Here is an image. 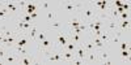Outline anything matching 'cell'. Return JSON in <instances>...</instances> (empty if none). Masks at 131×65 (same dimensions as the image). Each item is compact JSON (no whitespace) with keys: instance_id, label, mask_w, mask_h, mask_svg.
I'll use <instances>...</instances> for the list:
<instances>
[{"instance_id":"cell-4","label":"cell","mask_w":131,"mask_h":65,"mask_svg":"<svg viewBox=\"0 0 131 65\" xmlns=\"http://www.w3.org/2000/svg\"><path fill=\"white\" fill-rule=\"evenodd\" d=\"M47 56L49 62H63V51L59 48H55L52 52H50Z\"/></svg>"},{"instance_id":"cell-25","label":"cell","mask_w":131,"mask_h":65,"mask_svg":"<svg viewBox=\"0 0 131 65\" xmlns=\"http://www.w3.org/2000/svg\"><path fill=\"white\" fill-rule=\"evenodd\" d=\"M47 38V35H46V31H38V34H37V37H36V43H38V42H42V40H45Z\"/></svg>"},{"instance_id":"cell-11","label":"cell","mask_w":131,"mask_h":65,"mask_svg":"<svg viewBox=\"0 0 131 65\" xmlns=\"http://www.w3.org/2000/svg\"><path fill=\"white\" fill-rule=\"evenodd\" d=\"M85 62H98V52H97V51H93V52H86Z\"/></svg>"},{"instance_id":"cell-18","label":"cell","mask_w":131,"mask_h":65,"mask_svg":"<svg viewBox=\"0 0 131 65\" xmlns=\"http://www.w3.org/2000/svg\"><path fill=\"white\" fill-rule=\"evenodd\" d=\"M62 27H63V25H62L60 21H58V20H54V21H51V22H50V30L60 31Z\"/></svg>"},{"instance_id":"cell-23","label":"cell","mask_w":131,"mask_h":65,"mask_svg":"<svg viewBox=\"0 0 131 65\" xmlns=\"http://www.w3.org/2000/svg\"><path fill=\"white\" fill-rule=\"evenodd\" d=\"M10 50H13L16 53H18L20 56H21V55H26V53H28V51H26L25 47H20V46H13Z\"/></svg>"},{"instance_id":"cell-2","label":"cell","mask_w":131,"mask_h":65,"mask_svg":"<svg viewBox=\"0 0 131 65\" xmlns=\"http://www.w3.org/2000/svg\"><path fill=\"white\" fill-rule=\"evenodd\" d=\"M37 47H38V51L42 53V55H49L50 52H52L54 50L57 48L55 46V42H54L52 38H46L45 40H42V42H38L37 43Z\"/></svg>"},{"instance_id":"cell-9","label":"cell","mask_w":131,"mask_h":65,"mask_svg":"<svg viewBox=\"0 0 131 65\" xmlns=\"http://www.w3.org/2000/svg\"><path fill=\"white\" fill-rule=\"evenodd\" d=\"M75 56L78 57V59H81V60H84V62H85L86 51H85V48L83 47V44H78V47H76V51H75Z\"/></svg>"},{"instance_id":"cell-20","label":"cell","mask_w":131,"mask_h":65,"mask_svg":"<svg viewBox=\"0 0 131 65\" xmlns=\"http://www.w3.org/2000/svg\"><path fill=\"white\" fill-rule=\"evenodd\" d=\"M76 47H78V44H76L75 42H72V40H70L67 44L64 46V48L62 50V51H70V52H75L76 51Z\"/></svg>"},{"instance_id":"cell-30","label":"cell","mask_w":131,"mask_h":65,"mask_svg":"<svg viewBox=\"0 0 131 65\" xmlns=\"http://www.w3.org/2000/svg\"><path fill=\"white\" fill-rule=\"evenodd\" d=\"M5 50H4V46H2L0 44V60H3L4 61V57H5Z\"/></svg>"},{"instance_id":"cell-24","label":"cell","mask_w":131,"mask_h":65,"mask_svg":"<svg viewBox=\"0 0 131 65\" xmlns=\"http://www.w3.org/2000/svg\"><path fill=\"white\" fill-rule=\"evenodd\" d=\"M8 17H9V12H8V10H7L4 7H2V8H0V20L7 21Z\"/></svg>"},{"instance_id":"cell-7","label":"cell","mask_w":131,"mask_h":65,"mask_svg":"<svg viewBox=\"0 0 131 65\" xmlns=\"http://www.w3.org/2000/svg\"><path fill=\"white\" fill-rule=\"evenodd\" d=\"M105 31L110 32V34H113V32H117V31H118V21L109 18V22H107V25H106V30H105Z\"/></svg>"},{"instance_id":"cell-12","label":"cell","mask_w":131,"mask_h":65,"mask_svg":"<svg viewBox=\"0 0 131 65\" xmlns=\"http://www.w3.org/2000/svg\"><path fill=\"white\" fill-rule=\"evenodd\" d=\"M92 43H93V46H94V48H96V51H100V50H102V48H105V43L98 38V37H92Z\"/></svg>"},{"instance_id":"cell-21","label":"cell","mask_w":131,"mask_h":65,"mask_svg":"<svg viewBox=\"0 0 131 65\" xmlns=\"http://www.w3.org/2000/svg\"><path fill=\"white\" fill-rule=\"evenodd\" d=\"M110 32H107V31H104L102 32V34L100 35V37H98V38H100L104 43H105V44H109V43H110Z\"/></svg>"},{"instance_id":"cell-17","label":"cell","mask_w":131,"mask_h":65,"mask_svg":"<svg viewBox=\"0 0 131 65\" xmlns=\"http://www.w3.org/2000/svg\"><path fill=\"white\" fill-rule=\"evenodd\" d=\"M68 34H70V39L72 42H75L76 44H81L84 42V38H81L80 34H73V32H70V31H68Z\"/></svg>"},{"instance_id":"cell-22","label":"cell","mask_w":131,"mask_h":65,"mask_svg":"<svg viewBox=\"0 0 131 65\" xmlns=\"http://www.w3.org/2000/svg\"><path fill=\"white\" fill-rule=\"evenodd\" d=\"M121 37H122V32H114V37L113 38H110V42L112 43H114L115 46H118L119 43H121Z\"/></svg>"},{"instance_id":"cell-31","label":"cell","mask_w":131,"mask_h":65,"mask_svg":"<svg viewBox=\"0 0 131 65\" xmlns=\"http://www.w3.org/2000/svg\"><path fill=\"white\" fill-rule=\"evenodd\" d=\"M41 7H42L43 9H46V12H47V10H50V4H49L47 2H42V3H41Z\"/></svg>"},{"instance_id":"cell-10","label":"cell","mask_w":131,"mask_h":65,"mask_svg":"<svg viewBox=\"0 0 131 65\" xmlns=\"http://www.w3.org/2000/svg\"><path fill=\"white\" fill-rule=\"evenodd\" d=\"M18 62H20V64H24V65H29V64H36L37 60H36L34 57L29 56L28 53H26V55H21V56H20V61H18Z\"/></svg>"},{"instance_id":"cell-3","label":"cell","mask_w":131,"mask_h":65,"mask_svg":"<svg viewBox=\"0 0 131 65\" xmlns=\"http://www.w3.org/2000/svg\"><path fill=\"white\" fill-rule=\"evenodd\" d=\"M70 40H71V39H70L68 31L66 32V31H62V30H60V31H57V32H55V46H57V48L63 50L64 46L67 44Z\"/></svg>"},{"instance_id":"cell-1","label":"cell","mask_w":131,"mask_h":65,"mask_svg":"<svg viewBox=\"0 0 131 65\" xmlns=\"http://www.w3.org/2000/svg\"><path fill=\"white\" fill-rule=\"evenodd\" d=\"M96 17H98V12H97V9L93 7L92 2L81 4V8L79 10V18L83 21V24L92 22Z\"/></svg>"},{"instance_id":"cell-15","label":"cell","mask_w":131,"mask_h":65,"mask_svg":"<svg viewBox=\"0 0 131 65\" xmlns=\"http://www.w3.org/2000/svg\"><path fill=\"white\" fill-rule=\"evenodd\" d=\"M80 25H83V21L79 18V16H78V17H73V18H71V20H70V22H68L70 30H71V29H75V27H79Z\"/></svg>"},{"instance_id":"cell-6","label":"cell","mask_w":131,"mask_h":65,"mask_svg":"<svg viewBox=\"0 0 131 65\" xmlns=\"http://www.w3.org/2000/svg\"><path fill=\"white\" fill-rule=\"evenodd\" d=\"M4 8L9 12V14H18L20 12L23 13V10H21V8L17 5V2H5L4 3Z\"/></svg>"},{"instance_id":"cell-32","label":"cell","mask_w":131,"mask_h":65,"mask_svg":"<svg viewBox=\"0 0 131 65\" xmlns=\"http://www.w3.org/2000/svg\"><path fill=\"white\" fill-rule=\"evenodd\" d=\"M29 16H30V18H31V21H33V20H37V18H38L39 13H38V12H33V13L29 14Z\"/></svg>"},{"instance_id":"cell-27","label":"cell","mask_w":131,"mask_h":65,"mask_svg":"<svg viewBox=\"0 0 131 65\" xmlns=\"http://www.w3.org/2000/svg\"><path fill=\"white\" fill-rule=\"evenodd\" d=\"M46 18H47V21H54V20H57V14H55V12L54 10H47L46 12Z\"/></svg>"},{"instance_id":"cell-19","label":"cell","mask_w":131,"mask_h":65,"mask_svg":"<svg viewBox=\"0 0 131 65\" xmlns=\"http://www.w3.org/2000/svg\"><path fill=\"white\" fill-rule=\"evenodd\" d=\"M81 44H83V47L85 48L86 52H93V51H96V48H94V46H93L92 40H84Z\"/></svg>"},{"instance_id":"cell-13","label":"cell","mask_w":131,"mask_h":65,"mask_svg":"<svg viewBox=\"0 0 131 65\" xmlns=\"http://www.w3.org/2000/svg\"><path fill=\"white\" fill-rule=\"evenodd\" d=\"M75 52L70 51H63V62L64 64H72V60L75 59Z\"/></svg>"},{"instance_id":"cell-29","label":"cell","mask_w":131,"mask_h":65,"mask_svg":"<svg viewBox=\"0 0 131 65\" xmlns=\"http://www.w3.org/2000/svg\"><path fill=\"white\" fill-rule=\"evenodd\" d=\"M126 20H130V12H122V13H119L118 21H126Z\"/></svg>"},{"instance_id":"cell-5","label":"cell","mask_w":131,"mask_h":65,"mask_svg":"<svg viewBox=\"0 0 131 65\" xmlns=\"http://www.w3.org/2000/svg\"><path fill=\"white\" fill-rule=\"evenodd\" d=\"M83 3H75V2H63L62 3V8L66 10V12H79L80 8H81Z\"/></svg>"},{"instance_id":"cell-28","label":"cell","mask_w":131,"mask_h":65,"mask_svg":"<svg viewBox=\"0 0 131 65\" xmlns=\"http://www.w3.org/2000/svg\"><path fill=\"white\" fill-rule=\"evenodd\" d=\"M122 50H130V40H123L119 43V51H122Z\"/></svg>"},{"instance_id":"cell-33","label":"cell","mask_w":131,"mask_h":65,"mask_svg":"<svg viewBox=\"0 0 131 65\" xmlns=\"http://www.w3.org/2000/svg\"><path fill=\"white\" fill-rule=\"evenodd\" d=\"M122 4L123 3H121V2H115V5H118V7H122Z\"/></svg>"},{"instance_id":"cell-14","label":"cell","mask_w":131,"mask_h":65,"mask_svg":"<svg viewBox=\"0 0 131 65\" xmlns=\"http://www.w3.org/2000/svg\"><path fill=\"white\" fill-rule=\"evenodd\" d=\"M126 30H130V20L118 21V32H125Z\"/></svg>"},{"instance_id":"cell-8","label":"cell","mask_w":131,"mask_h":65,"mask_svg":"<svg viewBox=\"0 0 131 65\" xmlns=\"http://www.w3.org/2000/svg\"><path fill=\"white\" fill-rule=\"evenodd\" d=\"M18 61H20L18 53H7L4 57V62H7V64H16Z\"/></svg>"},{"instance_id":"cell-26","label":"cell","mask_w":131,"mask_h":65,"mask_svg":"<svg viewBox=\"0 0 131 65\" xmlns=\"http://www.w3.org/2000/svg\"><path fill=\"white\" fill-rule=\"evenodd\" d=\"M98 55H100L101 61H105V60H107V59H109V52H107L105 48L100 50V52H98Z\"/></svg>"},{"instance_id":"cell-16","label":"cell","mask_w":131,"mask_h":65,"mask_svg":"<svg viewBox=\"0 0 131 65\" xmlns=\"http://www.w3.org/2000/svg\"><path fill=\"white\" fill-rule=\"evenodd\" d=\"M37 34H38V27H37V25H33L31 26V29L28 31V37H29V39L30 40H36V37H37Z\"/></svg>"},{"instance_id":"cell-34","label":"cell","mask_w":131,"mask_h":65,"mask_svg":"<svg viewBox=\"0 0 131 65\" xmlns=\"http://www.w3.org/2000/svg\"><path fill=\"white\" fill-rule=\"evenodd\" d=\"M0 32H2V30H0Z\"/></svg>"}]
</instances>
